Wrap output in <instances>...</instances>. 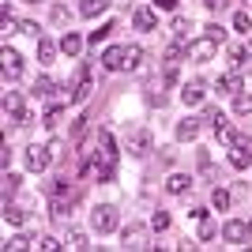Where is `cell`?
<instances>
[{"label": "cell", "instance_id": "1", "mask_svg": "<svg viewBox=\"0 0 252 252\" xmlns=\"http://www.w3.org/2000/svg\"><path fill=\"white\" fill-rule=\"evenodd\" d=\"M215 49H219V42H211L207 34H203V38H196V42L185 49V57H189L192 64H207L211 57H215Z\"/></svg>", "mask_w": 252, "mask_h": 252}, {"label": "cell", "instance_id": "2", "mask_svg": "<svg viewBox=\"0 0 252 252\" xmlns=\"http://www.w3.org/2000/svg\"><path fill=\"white\" fill-rule=\"evenodd\" d=\"M53 162V151L42 147V143H31L27 147V169H34V173H45V166Z\"/></svg>", "mask_w": 252, "mask_h": 252}, {"label": "cell", "instance_id": "3", "mask_svg": "<svg viewBox=\"0 0 252 252\" xmlns=\"http://www.w3.org/2000/svg\"><path fill=\"white\" fill-rule=\"evenodd\" d=\"M91 226H94L98 233H113L117 230V211L113 207H94V215H91Z\"/></svg>", "mask_w": 252, "mask_h": 252}, {"label": "cell", "instance_id": "4", "mask_svg": "<svg viewBox=\"0 0 252 252\" xmlns=\"http://www.w3.org/2000/svg\"><path fill=\"white\" fill-rule=\"evenodd\" d=\"M121 241H125V249H151L147 245V226H139V222H132V226L121 230Z\"/></svg>", "mask_w": 252, "mask_h": 252}, {"label": "cell", "instance_id": "5", "mask_svg": "<svg viewBox=\"0 0 252 252\" xmlns=\"http://www.w3.org/2000/svg\"><path fill=\"white\" fill-rule=\"evenodd\" d=\"M4 109L15 117V125H31L34 121L31 109H27V102H23V94H4Z\"/></svg>", "mask_w": 252, "mask_h": 252}, {"label": "cell", "instance_id": "6", "mask_svg": "<svg viewBox=\"0 0 252 252\" xmlns=\"http://www.w3.org/2000/svg\"><path fill=\"white\" fill-rule=\"evenodd\" d=\"M128 155H132V158L151 155V132H147V128H139V132H132V136H128Z\"/></svg>", "mask_w": 252, "mask_h": 252}, {"label": "cell", "instance_id": "7", "mask_svg": "<svg viewBox=\"0 0 252 252\" xmlns=\"http://www.w3.org/2000/svg\"><path fill=\"white\" fill-rule=\"evenodd\" d=\"M203 98H207V87H203L200 79L185 83V91H181V102H185V105H203Z\"/></svg>", "mask_w": 252, "mask_h": 252}, {"label": "cell", "instance_id": "8", "mask_svg": "<svg viewBox=\"0 0 252 252\" xmlns=\"http://www.w3.org/2000/svg\"><path fill=\"white\" fill-rule=\"evenodd\" d=\"M72 91H75V102L91 98V94H94V72H91V68H79V83H75Z\"/></svg>", "mask_w": 252, "mask_h": 252}, {"label": "cell", "instance_id": "9", "mask_svg": "<svg viewBox=\"0 0 252 252\" xmlns=\"http://www.w3.org/2000/svg\"><path fill=\"white\" fill-rule=\"evenodd\" d=\"M0 61H4V75H8V79H15V75L23 72V57L15 49H8V45L0 49Z\"/></svg>", "mask_w": 252, "mask_h": 252}, {"label": "cell", "instance_id": "10", "mask_svg": "<svg viewBox=\"0 0 252 252\" xmlns=\"http://www.w3.org/2000/svg\"><path fill=\"white\" fill-rule=\"evenodd\" d=\"M222 233H226V241H230V245H241L245 241V237H249V222H237V219H230V222H226V226H222Z\"/></svg>", "mask_w": 252, "mask_h": 252}, {"label": "cell", "instance_id": "11", "mask_svg": "<svg viewBox=\"0 0 252 252\" xmlns=\"http://www.w3.org/2000/svg\"><path fill=\"white\" fill-rule=\"evenodd\" d=\"M102 64L109 72H125V45H109V49L102 53Z\"/></svg>", "mask_w": 252, "mask_h": 252}, {"label": "cell", "instance_id": "12", "mask_svg": "<svg viewBox=\"0 0 252 252\" xmlns=\"http://www.w3.org/2000/svg\"><path fill=\"white\" fill-rule=\"evenodd\" d=\"M98 158H102L105 166H113V162H117V143H113V136H109V132H102V136H98Z\"/></svg>", "mask_w": 252, "mask_h": 252}, {"label": "cell", "instance_id": "13", "mask_svg": "<svg viewBox=\"0 0 252 252\" xmlns=\"http://www.w3.org/2000/svg\"><path fill=\"white\" fill-rule=\"evenodd\" d=\"M166 87H169V79H166L162 72H158L155 79H151V83L143 87V91H147V102H151V105H162V91H166Z\"/></svg>", "mask_w": 252, "mask_h": 252}, {"label": "cell", "instance_id": "14", "mask_svg": "<svg viewBox=\"0 0 252 252\" xmlns=\"http://www.w3.org/2000/svg\"><path fill=\"white\" fill-rule=\"evenodd\" d=\"M196 136H200V121H196V117H185V121H177V139H181V143H192Z\"/></svg>", "mask_w": 252, "mask_h": 252}, {"label": "cell", "instance_id": "15", "mask_svg": "<svg viewBox=\"0 0 252 252\" xmlns=\"http://www.w3.org/2000/svg\"><path fill=\"white\" fill-rule=\"evenodd\" d=\"M189 189H192V177H189V173H173V177L166 181V192H169V196H189Z\"/></svg>", "mask_w": 252, "mask_h": 252}, {"label": "cell", "instance_id": "16", "mask_svg": "<svg viewBox=\"0 0 252 252\" xmlns=\"http://www.w3.org/2000/svg\"><path fill=\"white\" fill-rule=\"evenodd\" d=\"M132 23H136V31H155V11L143 8V4H136V11H132Z\"/></svg>", "mask_w": 252, "mask_h": 252}, {"label": "cell", "instance_id": "17", "mask_svg": "<svg viewBox=\"0 0 252 252\" xmlns=\"http://www.w3.org/2000/svg\"><path fill=\"white\" fill-rule=\"evenodd\" d=\"M61 53H68V57H79V53H83V38H79V34H64L61 38Z\"/></svg>", "mask_w": 252, "mask_h": 252}, {"label": "cell", "instance_id": "18", "mask_svg": "<svg viewBox=\"0 0 252 252\" xmlns=\"http://www.w3.org/2000/svg\"><path fill=\"white\" fill-rule=\"evenodd\" d=\"M219 91H222V94H241V91H245V87H241V75H237V72L222 75V79H219Z\"/></svg>", "mask_w": 252, "mask_h": 252}, {"label": "cell", "instance_id": "19", "mask_svg": "<svg viewBox=\"0 0 252 252\" xmlns=\"http://www.w3.org/2000/svg\"><path fill=\"white\" fill-rule=\"evenodd\" d=\"M61 53V45L57 42H49V38H38V61L42 64H53V57Z\"/></svg>", "mask_w": 252, "mask_h": 252}, {"label": "cell", "instance_id": "20", "mask_svg": "<svg viewBox=\"0 0 252 252\" xmlns=\"http://www.w3.org/2000/svg\"><path fill=\"white\" fill-rule=\"evenodd\" d=\"M230 166H233V169H249V166H252V151H249V147H233V151H230Z\"/></svg>", "mask_w": 252, "mask_h": 252}, {"label": "cell", "instance_id": "21", "mask_svg": "<svg viewBox=\"0 0 252 252\" xmlns=\"http://www.w3.org/2000/svg\"><path fill=\"white\" fill-rule=\"evenodd\" d=\"M49 211H53V219H64V215L72 211V200H68V196H53Z\"/></svg>", "mask_w": 252, "mask_h": 252}, {"label": "cell", "instance_id": "22", "mask_svg": "<svg viewBox=\"0 0 252 252\" xmlns=\"http://www.w3.org/2000/svg\"><path fill=\"white\" fill-rule=\"evenodd\" d=\"M219 233V226H215V219L211 215H200V241H211Z\"/></svg>", "mask_w": 252, "mask_h": 252}, {"label": "cell", "instance_id": "23", "mask_svg": "<svg viewBox=\"0 0 252 252\" xmlns=\"http://www.w3.org/2000/svg\"><path fill=\"white\" fill-rule=\"evenodd\" d=\"M233 113H241V117H249L252 113V94H233Z\"/></svg>", "mask_w": 252, "mask_h": 252}, {"label": "cell", "instance_id": "24", "mask_svg": "<svg viewBox=\"0 0 252 252\" xmlns=\"http://www.w3.org/2000/svg\"><path fill=\"white\" fill-rule=\"evenodd\" d=\"M102 8H105V0H79V15H102Z\"/></svg>", "mask_w": 252, "mask_h": 252}, {"label": "cell", "instance_id": "25", "mask_svg": "<svg viewBox=\"0 0 252 252\" xmlns=\"http://www.w3.org/2000/svg\"><path fill=\"white\" fill-rule=\"evenodd\" d=\"M23 219H27V215H23V211L15 207V203H11V200H4V222H11V226H19Z\"/></svg>", "mask_w": 252, "mask_h": 252}, {"label": "cell", "instance_id": "26", "mask_svg": "<svg viewBox=\"0 0 252 252\" xmlns=\"http://www.w3.org/2000/svg\"><path fill=\"white\" fill-rule=\"evenodd\" d=\"M219 143H226V147H233V143H237V132H233L222 117H219Z\"/></svg>", "mask_w": 252, "mask_h": 252}, {"label": "cell", "instance_id": "27", "mask_svg": "<svg viewBox=\"0 0 252 252\" xmlns=\"http://www.w3.org/2000/svg\"><path fill=\"white\" fill-rule=\"evenodd\" d=\"M139 61H143V49L139 45H125V68H139Z\"/></svg>", "mask_w": 252, "mask_h": 252}, {"label": "cell", "instance_id": "28", "mask_svg": "<svg viewBox=\"0 0 252 252\" xmlns=\"http://www.w3.org/2000/svg\"><path fill=\"white\" fill-rule=\"evenodd\" d=\"M53 91H57V83H53L49 75H42V79H38V83H34V94H38V98H49Z\"/></svg>", "mask_w": 252, "mask_h": 252}, {"label": "cell", "instance_id": "29", "mask_svg": "<svg viewBox=\"0 0 252 252\" xmlns=\"http://www.w3.org/2000/svg\"><path fill=\"white\" fill-rule=\"evenodd\" d=\"M68 249H91L83 230H68Z\"/></svg>", "mask_w": 252, "mask_h": 252}, {"label": "cell", "instance_id": "30", "mask_svg": "<svg viewBox=\"0 0 252 252\" xmlns=\"http://www.w3.org/2000/svg\"><path fill=\"white\" fill-rule=\"evenodd\" d=\"M233 31H241V34H249V31H252L249 11H237V15H233Z\"/></svg>", "mask_w": 252, "mask_h": 252}, {"label": "cell", "instance_id": "31", "mask_svg": "<svg viewBox=\"0 0 252 252\" xmlns=\"http://www.w3.org/2000/svg\"><path fill=\"white\" fill-rule=\"evenodd\" d=\"M19 185H23V177H19V173H4V200H8L11 192L19 189Z\"/></svg>", "mask_w": 252, "mask_h": 252}, {"label": "cell", "instance_id": "32", "mask_svg": "<svg viewBox=\"0 0 252 252\" xmlns=\"http://www.w3.org/2000/svg\"><path fill=\"white\" fill-rule=\"evenodd\" d=\"M211 203H215V211H226V207H230V192H226V189H215Z\"/></svg>", "mask_w": 252, "mask_h": 252}, {"label": "cell", "instance_id": "33", "mask_svg": "<svg viewBox=\"0 0 252 252\" xmlns=\"http://www.w3.org/2000/svg\"><path fill=\"white\" fill-rule=\"evenodd\" d=\"M226 57H230V64H245V61H249V49H241V45H230V49H226Z\"/></svg>", "mask_w": 252, "mask_h": 252}, {"label": "cell", "instance_id": "34", "mask_svg": "<svg viewBox=\"0 0 252 252\" xmlns=\"http://www.w3.org/2000/svg\"><path fill=\"white\" fill-rule=\"evenodd\" d=\"M4 249H8V252H23V249H34V245H31V237H23V233H19V237H11Z\"/></svg>", "mask_w": 252, "mask_h": 252}, {"label": "cell", "instance_id": "35", "mask_svg": "<svg viewBox=\"0 0 252 252\" xmlns=\"http://www.w3.org/2000/svg\"><path fill=\"white\" fill-rule=\"evenodd\" d=\"M15 27H19V31L27 34V38H42V27H38V23H31V19H23V23H15Z\"/></svg>", "mask_w": 252, "mask_h": 252}, {"label": "cell", "instance_id": "36", "mask_svg": "<svg viewBox=\"0 0 252 252\" xmlns=\"http://www.w3.org/2000/svg\"><path fill=\"white\" fill-rule=\"evenodd\" d=\"M34 249H42V252H57V249H64V245H57L53 237H34Z\"/></svg>", "mask_w": 252, "mask_h": 252}, {"label": "cell", "instance_id": "37", "mask_svg": "<svg viewBox=\"0 0 252 252\" xmlns=\"http://www.w3.org/2000/svg\"><path fill=\"white\" fill-rule=\"evenodd\" d=\"M151 230H158V233H162V230H169V215H166V211H158L155 219H151Z\"/></svg>", "mask_w": 252, "mask_h": 252}, {"label": "cell", "instance_id": "38", "mask_svg": "<svg viewBox=\"0 0 252 252\" xmlns=\"http://www.w3.org/2000/svg\"><path fill=\"white\" fill-rule=\"evenodd\" d=\"M105 34H113V23H105V27H98V31L91 34V38H87V42H94V45H102V42H105Z\"/></svg>", "mask_w": 252, "mask_h": 252}, {"label": "cell", "instance_id": "39", "mask_svg": "<svg viewBox=\"0 0 252 252\" xmlns=\"http://www.w3.org/2000/svg\"><path fill=\"white\" fill-rule=\"evenodd\" d=\"M203 34H207V38H211V42H226V31H222V27H219V23H211V27H207V31H203Z\"/></svg>", "mask_w": 252, "mask_h": 252}, {"label": "cell", "instance_id": "40", "mask_svg": "<svg viewBox=\"0 0 252 252\" xmlns=\"http://www.w3.org/2000/svg\"><path fill=\"white\" fill-rule=\"evenodd\" d=\"M203 8L207 11H222V8H230V0H203Z\"/></svg>", "mask_w": 252, "mask_h": 252}, {"label": "cell", "instance_id": "41", "mask_svg": "<svg viewBox=\"0 0 252 252\" xmlns=\"http://www.w3.org/2000/svg\"><path fill=\"white\" fill-rule=\"evenodd\" d=\"M189 31H192V27H189V19H173V34H181V38H185Z\"/></svg>", "mask_w": 252, "mask_h": 252}, {"label": "cell", "instance_id": "42", "mask_svg": "<svg viewBox=\"0 0 252 252\" xmlns=\"http://www.w3.org/2000/svg\"><path fill=\"white\" fill-rule=\"evenodd\" d=\"M162 57H166V61L173 64V61H177V57H181V45H177V42H173V45H166V53H162Z\"/></svg>", "mask_w": 252, "mask_h": 252}, {"label": "cell", "instance_id": "43", "mask_svg": "<svg viewBox=\"0 0 252 252\" xmlns=\"http://www.w3.org/2000/svg\"><path fill=\"white\" fill-rule=\"evenodd\" d=\"M155 8H162V11H173V8H177V0H155Z\"/></svg>", "mask_w": 252, "mask_h": 252}, {"label": "cell", "instance_id": "44", "mask_svg": "<svg viewBox=\"0 0 252 252\" xmlns=\"http://www.w3.org/2000/svg\"><path fill=\"white\" fill-rule=\"evenodd\" d=\"M233 147H249V151H252V139H249V136H237V143H233Z\"/></svg>", "mask_w": 252, "mask_h": 252}, {"label": "cell", "instance_id": "45", "mask_svg": "<svg viewBox=\"0 0 252 252\" xmlns=\"http://www.w3.org/2000/svg\"><path fill=\"white\" fill-rule=\"evenodd\" d=\"M27 4H42V0H27Z\"/></svg>", "mask_w": 252, "mask_h": 252}, {"label": "cell", "instance_id": "46", "mask_svg": "<svg viewBox=\"0 0 252 252\" xmlns=\"http://www.w3.org/2000/svg\"><path fill=\"white\" fill-rule=\"evenodd\" d=\"M241 4H249V8H252V0H241Z\"/></svg>", "mask_w": 252, "mask_h": 252}, {"label": "cell", "instance_id": "47", "mask_svg": "<svg viewBox=\"0 0 252 252\" xmlns=\"http://www.w3.org/2000/svg\"><path fill=\"white\" fill-rule=\"evenodd\" d=\"M249 230H252V219H249Z\"/></svg>", "mask_w": 252, "mask_h": 252}]
</instances>
